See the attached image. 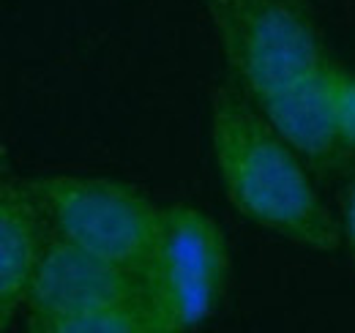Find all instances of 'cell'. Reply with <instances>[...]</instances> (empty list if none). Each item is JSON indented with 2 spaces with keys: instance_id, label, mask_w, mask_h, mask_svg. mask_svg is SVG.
<instances>
[{
  "instance_id": "30bf717a",
  "label": "cell",
  "mask_w": 355,
  "mask_h": 333,
  "mask_svg": "<svg viewBox=\"0 0 355 333\" xmlns=\"http://www.w3.org/2000/svg\"><path fill=\"white\" fill-rule=\"evenodd\" d=\"M342 232H345V244H347V249H350V254H353V259H355V180H353V186H350V194H347L345 227H342Z\"/></svg>"
},
{
  "instance_id": "9c48e42d",
  "label": "cell",
  "mask_w": 355,
  "mask_h": 333,
  "mask_svg": "<svg viewBox=\"0 0 355 333\" xmlns=\"http://www.w3.org/2000/svg\"><path fill=\"white\" fill-rule=\"evenodd\" d=\"M334 99H336V112H339V123L342 134L355 153V74H347L336 66L334 71Z\"/></svg>"
},
{
  "instance_id": "52a82bcc",
  "label": "cell",
  "mask_w": 355,
  "mask_h": 333,
  "mask_svg": "<svg viewBox=\"0 0 355 333\" xmlns=\"http://www.w3.org/2000/svg\"><path fill=\"white\" fill-rule=\"evenodd\" d=\"M49 241L44 219L22 178L0 183V323L3 328L22 311L31 282Z\"/></svg>"
},
{
  "instance_id": "6da1fadb",
  "label": "cell",
  "mask_w": 355,
  "mask_h": 333,
  "mask_svg": "<svg viewBox=\"0 0 355 333\" xmlns=\"http://www.w3.org/2000/svg\"><path fill=\"white\" fill-rule=\"evenodd\" d=\"M241 90L211 96V148L230 205L268 232L320 254L342 246V227L311 183L301 153Z\"/></svg>"
},
{
  "instance_id": "ba28073f",
  "label": "cell",
  "mask_w": 355,
  "mask_h": 333,
  "mask_svg": "<svg viewBox=\"0 0 355 333\" xmlns=\"http://www.w3.org/2000/svg\"><path fill=\"white\" fill-rule=\"evenodd\" d=\"M52 333H162V325L148 300H129L69 317Z\"/></svg>"
},
{
  "instance_id": "277c9868",
  "label": "cell",
  "mask_w": 355,
  "mask_h": 333,
  "mask_svg": "<svg viewBox=\"0 0 355 333\" xmlns=\"http://www.w3.org/2000/svg\"><path fill=\"white\" fill-rule=\"evenodd\" d=\"M230 249L222 227L194 205H162L159 238L145 268L148 303L162 333L205 325L224 298Z\"/></svg>"
},
{
  "instance_id": "8992f818",
  "label": "cell",
  "mask_w": 355,
  "mask_h": 333,
  "mask_svg": "<svg viewBox=\"0 0 355 333\" xmlns=\"http://www.w3.org/2000/svg\"><path fill=\"white\" fill-rule=\"evenodd\" d=\"M336 63L325 60L309 77L257 104L273 128L317 169H336L353 151L342 134L334 99Z\"/></svg>"
},
{
  "instance_id": "7a4b0ae2",
  "label": "cell",
  "mask_w": 355,
  "mask_h": 333,
  "mask_svg": "<svg viewBox=\"0 0 355 333\" xmlns=\"http://www.w3.org/2000/svg\"><path fill=\"white\" fill-rule=\"evenodd\" d=\"M205 8L232 80L254 104L328 60L306 0H205Z\"/></svg>"
},
{
  "instance_id": "5b68a950",
  "label": "cell",
  "mask_w": 355,
  "mask_h": 333,
  "mask_svg": "<svg viewBox=\"0 0 355 333\" xmlns=\"http://www.w3.org/2000/svg\"><path fill=\"white\" fill-rule=\"evenodd\" d=\"M129 300H148L145 273L49 235L22 311L28 331L52 333L69 317Z\"/></svg>"
},
{
  "instance_id": "3957f363",
  "label": "cell",
  "mask_w": 355,
  "mask_h": 333,
  "mask_svg": "<svg viewBox=\"0 0 355 333\" xmlns=\"http://www.w3.org/2000/svg\"><path fill=\"white\" fill-rule=\"evenodd\" d=\"M49 235L145 273L159 238L162 205L132 186L85 175L22 178Z\"/></svg>"
}]
</instances>
